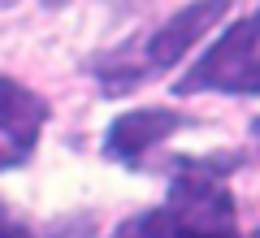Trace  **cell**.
Returning a JSON list of instances; mask_svg holds the SVG:
<instances>
[{"mask_svg":"<svg viewBox=\"0 0 260 238\" xmlns=\"http://www.w3.org/2000/svg\"><path fill=\"white\" fill-rule=\"evenodd\" d=\"M256 52H260V9L251 13V18L234 22V26L195 61V70L178 78L174 91L178 95H195V91H225V95H234L243 70L251 65Z\"/></svg>","mask_w":260,"mask_h":238,"instance_id":"obj_1","label":"cell"},{"mask_svg":"<svg viewBox=\"0 0 260 238\" xmlns=\"http://www.w3.org/2000/svg\"><path fill=\"white\" fill-rule=\"evenodd\" d=\"M165 212L178 221L182 229L191 234H204V238H225V234H239V212H234V195L225 191L217 178L204 174H182L169 191Z\"/></svg>","mask_w":260,"mask_h":238,"instance_id":"obj_2","label":"cell"},{"mask_svg":"<svg viewBox=\"0 0 260 238\" xmlns=\"http://www.w3.org/2000/svg\"><path fill=\"white\" fill-rule=\"evenodd\" d=\"M225 13H230V0H191L186 9H178L165 26H156L148 35V48H143L148 65H156V70L178 65L200 39L208 35V30L217 26V22L225 18Z\"/></svg>","mask_w":260,"mask_h":238,"instance_id":"obj_3","label":"cell"},{"mask_svg":"<svg viewBox=\"0 0 260 238\" xmlns=\"http://www.w3.org/2000/svg\"><path fill=\"white\" fill-rule=\"evenodd\" d=\"M178 126H182V113H174V109H130L109 126L104 156H113V160H139L148 147L169 139Z\"/></svg>","mask_w":260,"mask_h":238,"instance_id":"obj_4","label":"cell"},{"mask_svg":"<svg viewBox=\"0 0 260 238\" xmlns=\"http://www.w3.org/2000/svg\"><path fill=\"white\" fill-rule=\"evenodd\" d=\"M48 121V104L39 100L30 87H22L18 78H5L0 74V134L9 139L13 147L30 152Z\"/></svg>","mask_w":260,"mask_h":238,"instance_id":"obj_5","label":"cell"},{"mask_svg":"<svg viewBox=\"0 0 260 238\" xmlns=\"http://www.w3.org/2000/svg\"><path fill=\"white\" fill-rule=\"evenodd\" d=\"M113 238H204V234H191V229H182L165 208H152V212H143V217H130ZM225 238H239V234H225Z\"/></svg>","mask_w":260,"mask_h":238,"instance_id":"obj_6","label":"cell"},{"mask_svg":"<svg viewBox=\"0 0 260 238\" xmlns=\"http://www.w3.org/2000/svg\"><path fill=\"white\" fill-rule=\"evenodd\" d=\"M234 95H260V52L251 56V65L243 70V78H239V91Z\"/></svg>","mask_w":260,"mask_h":238,"instance_id":"obj_7","label":"cell"},{"mask_svg":"<svg viewBox=\"0 0 260 238\" xmlns=\"http://www.w3.org/2000/svg\"><path fill=\"white\" fill-rule=\"evenodd\" d=\"M26 156H30V152H22V147H0V174H5V169L26 165Z\"/></svg>","mask_w":260,"mask_h":238,"instance_id":"obj_8","label":"cell"},{"mask_svg":"<svg viewBox=\"0 0 260 238\" xmlns=\"http://www.w3.org/2000/svg\"><path fill=\"white\" fill-rule=\"evenodd\" d=\"M251 139H256V143H260V117L251 121Z\"/></svg>","mask_w":260,"mask_h":238,"instance_id":"obj_9","label":"cell"},{"mask_svg":"<svg viewBox=\"0 0 260 238\" xmlns=\"http://www.w3.org/2000/svg\"><path fill=\"white\" fill-rule=\"evenodd\" d=\"M44 5H48V9H61V5H65V0H44Z\"/></svg>","mask_w":260,"mask_h":238,"instance_id":"obj_10","label":"cell"},{"mask_svg":"<svg viewBox=\"0 0 260 238\" xmlns=\"http://www.w3.org/2000/svg\"><path fill=\"white\" fill-rule=\"evenodd\" d=\"M0 5H18V0H0Z\"/></svg>","mask_w":260,"mask_h":238,"instance_id":"obj_11","label":"cell"}]
</instances>
